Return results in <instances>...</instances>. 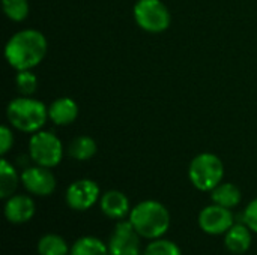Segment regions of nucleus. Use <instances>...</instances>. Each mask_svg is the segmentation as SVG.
Here are the masks:
<instances>
[{
    "label": "nucleus",
    "instance_id": "f257e3e1",
    "mask_svg": "<svg viewBox=\"0 0 257 255\" xmlns=\"http://www.w3.org/2000/svg\"><path fill=\"white\" fill-rule=\"evenodd\" d=\"M47 48V39L41 32L26 29L12 35L6 42L5 57L14 69L30 71L44 60Z\"/></svg>",
    "mask_w": 257,
    "mask_h": 255
},
{
    "label": "nucleus",
    "instance_id": "f03ea898",
    "mask_svg": "<svg viewBox=\"0 0 257 255\" xmlns=\"http://www.w3.org/2000/svg\"><path fill=\"white\" fill-rule=\"evenodd\" d=\"M130 221L142 237L155 240L167 233L170 227V213L160 201L145 200L133 207Z\"/></svg>",
    "mask_w": 257,
    "mask_h": 255
},
{
    "label": "nucleus",
    "instance_id": "7ed1b4c3",
    "mask_svg": "<svg viewBox=\"0 0 257 255\" xmlns=\"http://www.w3.org/2000/svg\"><path fill=\"white\" fill-rule=\"evenodd\" d=\"M6 117L21 132H38L48 119V108L41 101L23 96L8 104Z\"/></svg>",
    "mask_w": 257,
    "mask_h": 255
},
{
    "label": "nucleus",
    "instance_id": "20e7f679",
    "mask_svg": "<svg viewBox=\"0 0 257 255\" xmlns=\"http://www.w3.org/2000/svg\"><path fill=\"white\" fill-rule=\"evenodd\" d=\"M224 176V165L214 153L197 155L188 168V177L199 191H212L217 188Z\"/></svg>",
    "mask_w": 257,
    "mask_h": 255
},
{
    "label": "nucleus",
    "instance_id": "39448f33",
    "mask_svg": "<svg viewBox=\"0 0 257 255\" xmlns=\"http://www.w3.org/2000/svg\"><path fill=\"white\" fill-rule=\"evenodd\" d=\"M29 155L36 165L53 168L62 161L63 146L56 134L38 131L29 141Z\"/></svg>",
    "mask_w": 257,
    "mask_h": 255
},
{
    "label": "nucleus",
    "instance_id": "423d86ee",
    "mask_svg": "<svg viewBox=\"0 0 257 255\" xmlns=\"http://www.w3.org/2000/svg\"><path fill=\"white\" fill-rule=\"evenodd\" d=\"M134 20L140 29L149 33H161L169 29L172 17L169 8L161 0H137L134 5Z\"/></svg>",
    "mask_w": 257,
    "mask_h": 255
},
{
    "label": "nucleus",
    "instance_id": "0eeeda50",
    "mask_svg": "<svg viewBox=\"0 0 257 255\" xmlns=\"http://www.w3.org/2000/svg\"><path fill=\"white\" fill-rule=\"evenodd\" d=\"M140 237L131 221H120L108 240L110 255H142Z\"/></svg>",
    "mask_w": 257,
    "mask_h": 255
},
{
    "label": "nucleus",
    "instance_id": "6e6552de",
    "mask_svg": "<svg viewBox=\"0 0 257 255\" xmlns=\"http://www.w3.org/2000/svg\"><path fill=\"white\" fill-rule=\"evenodd\" d=\"M65 200L71 209L84 212L99 200V186L90 179L75 180L68 186Z\"/></svg>",
    "mask_w": 257,
    "mask_h": 255
},
{
    "label": "nucleus",
    "instance_id": "1a4fd4ad",
    "mask_svg": "<svg viewBox=\"0 0 257 255\" xmlns=\"http://www.w3.org/2000/svg\"><path fill=\"white\" fill-rule=\"evenodd\" d=\"M233 224L235 218L230 209L218 204L208 206L199 213V227L211 236L226 234Z\"/></svg>",
    "mask_w": 257,
    "mask_h": 255
},
{
    "label": "nucleus",
    "instance_id": "9d476101",
    "mask_svg": "<svg viewBox=\"0 0 257 255\" xmlns=\"http://www.w3.org/2000/svg\"><path fill=\"white\" fill-rule=\"evenodd\" d=\"M20 179H21L23 186L30 194H35L39 197L50 195L56 189V179L47 167H41V165L27 167L21 173Z\"/></svg>",
    "mask_w": 257,
    "mask_h": 255
},
{
    "label": "nucleus",
    "instance_id": "9b49d317",
    "mask_svg": "<svg viewBox=\"0 0 257 255\" xmlns=\"http://www.w3.org/2000/svg\"><path fill=\"white\" fill-rule=\"evenodd\" d=\"M35 210V201L27 195H12L5 204V216L11 224H24L30 221Z\"/></svg>",
    "mask_w": 257,
    "mask_h": 255
},
{
    "label": "nucleus",
    "instance_id": "f8f14e48",
    "mask_svg": "<svg viewBox=\"0 0 257 255\" xmlns=\"http://www.w3.org/2000/svg\"><path fill=\"white\" fill-rule=\"evenodd\" d=\"M101 210L105 216L111 218V219H123L126 215H130V200L128 197L116 189L107 191L101 200Z\"/></svg>",
    "mask_w": 257,
    "mask_h": 255
},
{
    "label": "nucleus",
    "instance_id": "ddd939ff",
    "mask_svg": "<svg viewBox=\"0 0 257 255\" xmlns=\"http://www.w3.org/2000/svg\"><path fill=\"white\" fill-rule=\"evenodd\" d=\"M251 230L247 224H233L224 234V245L233 254H244L251 246Z\"/></svg>",
    "mask_w": 257,
    "mask_h": 255
},
{
    "label": "nucleus",
    "instance_id": "4468645a",
    "mask_svg": "<svg viewBox=\"0 0 257 255\" xmlns=\"http://www.w3.org/2000/svg\"><path fill=\"white\" fill-rule=\"evenodd\" d=\"M78 116V105L71 98H59L48 107V117L59 126L71 125Z\"/></svg>",
    "mask_w": 257,
    "mask_h": 255
},
{
    "label": "nucleus",
    "instance_id": "2eb2a0df",
    "mask_svg": "<svg viewBox=\"0 0 257 255\" xmlns=\"http://www.w3.org/2000/svg\"><path fill=\"white\" fill-rule=\"evenodd\" d=\"M211 198L214 201V204L227 207V209H233L241 203V191L236 185L233 183H220L217 188H214L211 191Z\"/></svg>",
    "mask_w": 257,
    "mask_h": 255
},
{
    "label": "nucleus",
    "instance_id": "dca6fc26",
    "mask_svg": "<svg viewBox=\"0 0 257 255\" xmlns=\"http://www.w3.org/2000/svg\"><path fill=\"white\" fill-rule=\"evenodd\" d=\"M96 150H98V147H96L95 140L87 135L74 138L68 146V155L75 161H87V159L93 158Z\"/></svg>",
    "mask_w": 257,
    "mask_h": 255
},
{
    "label": "nucleus",
    "instance_id": "f3484780",
    "mask_svg": "<svg viewBox=\"0 0 257 255\" xmlns=\"http://www.w3.org/2000/svg\"><path fill=\"white\" fill-rule=\"evenodd\" d=\"M69 255H110V251L108 245L102 240L92 236H84L72 245Z\"/></svg>",
    "mask_w": 257,
    "mask_h": 255
},
{
    "label": "nucleus",
    "instance_id": "a211bd4d",
    "mask_svg": "<svg viewBox=\"0 0 257 255\" xmlns=\"http://www.w3.org/2000/svg\"><path fill=\"white\" fill-rule=\"evenodd\" d=\"M18 174L14 168V165L11 162H8L6 159L0 161V197L3 200H8L9 197H12V194L15 192L17 186H18Z\"/></svg>",
    "mask_w": 257,
    "mask_h": 255
},
{
    "label": "nucleus",
    "instance_id": "6ab92c4d",
    "mask_svg": "<svg viewBox=\"0 0 257 255\" xmlns=\"http://www.w3.org/2000/svg\"><path fill=\"white\" fill-rule=\"evenodd\" d=\"M39 255H68L69 248L63 237L59 234H44L38 242Z\"/></svg>",
    "mask_w": 257,
    "mask_h": 255
},
{
    "label": "nucleus",
    "instance_id": "aec40b11",
    "mask_svg": "<svg viewBox=\"0 0 257 255\" xmlns=\"http://www.w3.org/2000/svg\"><path fill=\"white\" fill-rule=\"evenodd\" d=\"M2 8L5 15L12 21H23L29 15L27 0H2Z\"/></svg>",
    "mask_w": 257,
    "mask_h": 255
},
{
    "label": "nucleus",
    "instance_id": "412c9836",
    "mask_svg": "<svg viewBox=\"0 0 257 255\" xmlns=\"http://www.w3.org/2000/svg\"><path fill=\"white\" fill-rule=\"evenodd\" d=\"M143 255H182V252L175 242L160 237L146 246Z\"/></svg>",
    "mask_w": 257,
    "mask_h": 255
},
{
    "label": "nucleus",
    "instance_id": "4be33fe9",
    "mask_svg": "<svg viewBox=\"0 0 257 255\" xmlns=\"http://www.w3.org/2000/svg\"><path fill=\"white\" fill-rule=\"evenodd\" d=\"M15 84H17L18 92L23 96H30L36 92L38 78L30 71H18V74L15 77Z\"/></svg>",
    "mask_w": 257,
    "mask_h": 255
},
{
    "label": "nucleus",
    "instance_id": "5701e85b",
    "mask_svg": "<svg viewBox=\"0 0 257 255\" xmlns=\"http://www.w3.org/2000/svg\"><path fill=\"white\" fill-rule=\"evenodd\" d=\"M242 221L250 227L251 231L257 233V198L253 200L244 210L242 213Z\"/></svg>",
    "mask_w": 257,
    "mask_h": 255
},
{
    "label": "nucleus",
    "instance_id": "b1692460",
    "mask_svg": "<svg viewBox=\"0 0 257 255\" xmlns=\"http://www.w3.org/2000/svg\"><path fill=\"white\" fill-rule=\"evenodd\" d=\"M14 144V135H12V131L8 128V126H2L0 128V153L5 156L11 147Z\"/></svg>",
    "mask_w": 257,
    "mask_h": 255
}]
</instances>
